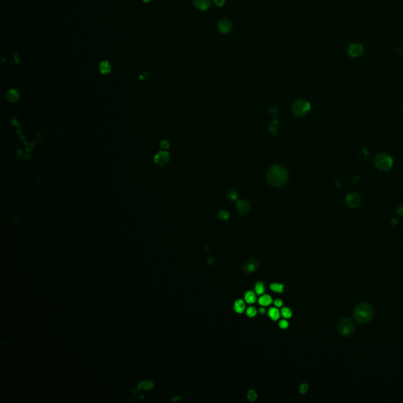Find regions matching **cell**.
<instances>
[{"instance_id": "52a82bcc", "label": "cell", "mask_w": 403, "mask_h": 403, "mask_svg": "<svg viewBox=\"0 0 403 403\" xmlns=\"http://www.w3.org/2000/svg\"><path fill=\"white\" fill-rule=\"evenodd\" d=\"M217 29L221 34H228L232 29V24L227 18L220 19L217 23Z\"/></svg>"}, {"instance_id": "484cf974", "label": "cell", "mask_w": 403, "mask_h": 403, "mask_svg": "<svg viewBox=\"0 0 403 403\" xmlns=\"http://www.w3.org/2000/svg\"><path fill=\"white\" fill-rule=\"evenodd\" d=\"M308 391V385L307 383H302L301 384L300 388H299V392L301 394H305V393L307 392Z\"/></svg>"}, {"instance_id": "ac0fdd59", "label": "cell", "mask_w": 403, "mask_h": 403, "mask_svg": "<svg viewBox=\"0 0 403 403\" xmlns=\"http://www.w3.org/2000/svg\"><path fill=\"white\" fill-rule=\"evenodd\" d=\"M270 289L272 291L276 292V293H282V292L284 291V287L283 284H278V283H273V284H272L270 285Z\"/></svg>"}, {"instance_id": "4fadbf2b", "label": "cell", "mask_w": 403, "mask_h": 403, "mask_svg": "<svg viewBox=\"0 0 403 403\" xmlns=\"http://www.w3.org/2000/svg\"><path fill=\"white\" fill-rule=\"evenodd\" d=\"M110 70H111V66H110V64L108 61H102L99 64V71L103 75H106V74H108L110 73Z\"/></svg>"}, {"instance_id": "ba28073f", "label": "cell", "mask_w": 403, "mask_h": 403, "mask_svg": "<svg viewBox=\"0 0 403 403\" xmlns=\"http://www.w3.org/2000/svg\"><path fill=\"white\" fill-rule=\"evenodd\" d=\"M154 162L157 166H161V167H162V166H165L168 162H169V153L166 152V151H164V150H162V151H159L157 154H156V155L154 156Z\"/></svg>"}, {"instance_id": "9c48e42d", "label": "cell", "mask_w": 403, "mask_h": 403, "mask_svg": "<svg viewBox=\"0 0 403 403\" xmlns=\"http://www.w3.org/2000/svg\"><path fill=\"white\" fill-rule=\"evenodd\" d=\"M361 198L357 193H350L346 198V203L351 208H355L360 205Z\"/></svg>"}, {"instance_id": "f1b7e54d", "label": "cell", "mask_w": 403, "mask_h": 403, "mask_svg": "<svg viewBox=\"0 0 403 403\" xmlns=\"http://www.w3.org/2000/svg\"><path fill=\"white\" fill-rule=\"evenodd\" d=\"M161 147H162V148H164V149H168V148H169V142H168V141H166V140H163V141H162V142H161Z\"/></svg>"}, {"instance_id": "e575fe53", "label": "cell", "mask_w": 403, "mask_h": 403, "mask_svg": "<svg viewBox=\"0 0 403 403\" xmlns=\"http://www.w3.org/2000/svg\"><path fill=\"white\" fill-rule=\"evenodd\" d=\"M150 1H152V0H143V2H144V3H148V2H150Z\"/></svg>"}, {"instance_id": "4dcf8cb0", "label": "cell", "mask_w": 403, "mask_h": 403, "mask_svg": "<svg viewBox=\"0 0 403 403\" xmlns=\"http://www.w3.org/2000/svg\"><path fill=\"white\" fill-rule=\"evenodd\" d=\"M214 262H215V259L213 257H209L208 259H207V264L208 265H213Z\"/></svg>"}, {"instance_id": "3957f363", "label": "cell", "mask_w": 403, "mask_h": 403, "mask_svg": "<svg viewBox=\"0 0 403 403\" xmlns=\"http://www.w3.org/2000/svg\"><path fill=\"white\" fill-rule=\"evenodd\" d=\"M355 325L350 318L343 317L339 321L337 325V331L339 335L343 338H348L354 334Z\"/></svg>"}, {"instance_id": "2e32d148", "label": "cell", "mask_w": 403, "mask_h": 403, "mask_svg": "<svg viewBox=\"0 0 403 403\" xmlns=\"http://www.w3.org/2000/svg\"><path fill=\"white\" fill-rule=\"evenodd\" d=\"M245 301H246L247 303L249 304H252V303H255V301H256V295H255V293L253 291H251V290H249L245 294L244 296Z\"/></svg>"}, {"instance_id": "7402d4cb", "label": "cell", "mask_w": 403, "mask_h": 403, "mask_svg": "<svg viewBox=\"0 0 403 403\" xmlns=\"http://www.w3.org/2000/svg\"><path fill=\"white\" fill-rule=\"evenodd\" d=\"M281 314H282V316L284 317V318H287V319H288V318H290V317H291L292 312H291V310H290V309H289V308L285 307V308H283V309H282Z\"/></svg>"}, {"instance_id": "836d02e7", "label": "cell", "mask_w": 403, "mask_h": 403, "mask_svg": "<svg viewBox=\"0 0 403 403\" xmlns=\"http://www.w3.org/2000/svg\"><path fill=\"white\" fill-rule=\"evenodd\" d=\"M259 312H260V313H262V314H263V313H265V308H263V307L260 308Z\"/></svg>"}, {"instance_id": "83f0119b", "label": "cell", "mask_w": 403, "mask_h": 403, "mask_svg": "<svg viewBox=\"0 0 403 403\" xmlns=\"http://www.w3.org/2000/svg\"><path fill=\"white\" fill-rule=\"evenodd\" d=\"M274 305L276 306V307H281L283 306V301L281 299H276L274 301Z\"/></svg>"}, {"instance_id": "1f68e13d", "label": "cell", "mask_w": 403, "mask_h": 403, "mask_svg": "<svg viewBox=\"0 0 403 403\" xmlns=\"http://www.w3.org/2000/svg\"><path fill=\"white\" fill-rule=\"evenodd\" d=\"M398 214H400V215L403 216V205L401 206H400L399 208H398Z\"/></svg>"}, {"instance_id": "8fae6325", "label": "cell", "mask_w": 403, "mask_h": 403, "mask_svg": "<svg viewBox=\"0 0 403 403\" xmlns=\"http://www.w3.org/2000/svg\"><path fill=\"white\" fill-rule=\"evenodd\" d=\"M193 4L199 11H206L211 7V0H192Z\"/></svg>"}, {"instance_id": "8992f818", "label": "cell", "mask_w": 403, "mask_h": 403, "mask_svg": "<svg viewBox=\"0 0 403 403\" xmlns=\"http://www.w3.org/2000/svg\"><path fill=\"white\" fill-rule=\"evenodd\" d=\"M259 261L257 258H250L246 260L243 265V272L246 274H251L256 272L259 268Z\"/></svg>"}, {"instance_id": "d6986e66", "label": "cell", "mask_w": 403, "mask_h": 403, "mask_svg": "<svg viewBox=\"0 0 403 403\" xmlns=\"http://www.w3.org/2000/svg\"><path fill=\"white\" fill-rule=\"evenodd\" d=\"M265 285L262 282H257L255 286V290L257 294H262L265 292Z\"/></svg>"}, {"instance_id": "277c9868", "label": "cell", "mask_w": 403, "mask_h": 403, "mask_svg": "<svg viewBox=\"0 0 403 403\" xmlns=\"http://www.w3.org/2000/svg\"><path fill=\"white\" fill-rule=\"evenodd\" d=\"M375 166L382 172H388L393 166V159L387 154H379L375 158Z\"/></svg>"}, {"instance_id": "ffe728a7", "label": "cell", "mask_w": 403, "mask_h": 403, "mask_svg": "<svg viewBox=\"0 0 403 403\" xmlns=\"http://www.w3.org/2000/svg\"><path fill=\"white\" fill-rule=\"evenodd\" d=\"M247 398L250 401H255L258 398V394L255 390H250L247 393Z\"/></svg>"}, {"instance_id": "cb8c5ba5", "label": "cell", "mask_w": 403, "mask_h": 403, "mask_svg": "<svg viewBox=\"0 0 403 403\" xmlns=\"http://www.w3.org/2000/svg\"><path fill=\"white\" fill-rule=\"evenodd\" d=\"M279 326H280V328L282 329H286V328H288L289 326V323L288 321L287 320H282L279 322Z\"/></svg>"}, {"instance_id": "5b68a950", "label": "cell", "mask_w": 403, "mask_h": 403, "mask_svg": "<svg viewBox=\"0 0 403 403\" xmlns=\"http://www.w3.org/2000/svg\"><path fill=\"white\" fill-rule=\"evenodd\" d=\"M291 110L294 115L302 117L306 115L310 110V104L307 101L299 99L295 101L291 106Z\"/></svg>"}, {"instance_id": "6da1fadb", "label": "cell", "mask_w": 403, "mask_h": 403, "mask_svg": "<svg viewBox=\"0 0 403 403\" xmlns=\"http://www.w3.org/2000/svg\"><path fill=\"white\" fill-rule=\"evenodd\" d=\"M287 176V171L285 168L281 166H273L268 169L266 179L271 186L280 187L285 184Z\"/></svg>"}, {"instance_id": "f546056e", "label": "cell", "mask_w": 403, "mask_h": 403, "mask_svg": "<svg viewBox=\"0 0 403 403\" xmlns=\"http://www.w3.org/2000/svg\"><path fill=\"white\" fill-rule=\"evenodd\" d=\"M269 113L272 117H276L277 114V109L276 108H271L269 110Z\"/></svg>"}, {"instance_id": "d6a6232c", "label": "cell", "mask_w": 403, "mask_h": 403, "mask_svg": "<svg viewBox=\"0 0 403 403\" xmlns=\"http://www.w3.org/2000/svg\"><path fill=\"white\" fill-rule=\"evenodd\" d=\"M147 76H148V74H147V72H145V73H143V74H142V75H140V79H144V78H147Z\"/></svg>"}, {"instance_id": "e0dca14e", "label": "cell", "mask_w": 403, "mask_h": 403, "mask_svg": "<svg viewBox=\"0 0 403 403\" xmlns=\"http://www.w3.org/2000/svg\"><path fill=\"white\" fill-rule=\"evenodd\" d=\"M268 316L269 317L271 318L272 320H273V321H277V320L280 318V313L279 309L277 308H271V309L268 310Z\"/></svg>"}, {"instance_id": "7c38bea8", "label": "cell", "mask_w": 403, "mask_h": 403, "mask_svg": "<svg viewBox=\"0 0 403 403\" xmlns=\"http://www.w3.org/2000/svg\"><path fill=\"white\" fill-rule=\"evenodd\" d=\"M7 98L11 103H15L20 99V94L15 89H11L7 91Z\"/></svg>"}, {"instance_id": "44dd1931", "label": "cell", "mask_w": 403, "mask_h": 403, "mask_svg": "<svg viewBox=\"0 0 403 403\" xmlns=\"http://www.w3.org/2000/svg\"><path fill=\"white\" fill-rule=\"evenodd\" d=\"M227 198H228V200H231V201H235L238 198L237 192L236 191H234V190H230V191H228Z\"/></svg>"}, {"instance_id": "9a60e30c", "label": "cell", "mask_w": 403, "mask_h": 403, "mask_svg": "<svg viewBox=\"0 0 403 403\" xmlns=\"http://www.w3.org/2000/svg\"><path fill=\"white\" fill-rule=\"evenodd\" d=\"M272 298L270 297L269 295H268V294H265V295L261 296V297L259 298V299H258L259 304L263 306H269V305L272 303Z\"/></svg>"}, {"instance_id": "4316f807", "label": "cell", "mask_w": 403, "mask_h": 403, "mask_svg": "<svg viewBox=\"0 0 403 403\" xmlns=\"http://www.w3.org/2000/svg\"><path fill=\"white\" fill-rule=\"evenodd\" d=\"M214 3L217 6V7H223L225 3V0H214Z\"/></svg>"}, {"instance_id": "5bb4252c", "label": "cell", "mask_w": 403, "mask_h": 403, "mask_svg": "<svg viewBox=\"0 0 403 403\" xmlns=\"http://www.w3.org/2000/svg\"><path fill=\"white\" fill-rule=\"evenodd\" d=\"M245 308H246V305H245V302L242 299H238V300H236L235 302L234 309L236 313H243V311L245 310Z\"/></svg>"}, {"instance_id": "603a6c76", "label": "cell", "mask_w": 403, "mask_h": 403, "mask_svg": "<svg viewBox=\"0 0 403 403\" xmlns=\"http://www.w3.org/2000/svg\"><path fill=\"white\" fill-rule=\"evenodd\" d=\"M246 315L250 317H254L257 315V310L255 307H249L246 309Z\"/></svg>"}, {"instance_id": "d4e9b609", "label": "cell", "mask_w": 403, "mask_h": 403, "mask_svg": "<svg viewBox=\"0 0 403 403\" xmlns=\"http://www.w3.org/2000/svg\"><path fill=\"white\" fill-rule=\"evenodd\" d=\"M218 216L221 220H227V219H228L229 217L228 213L224 211H224H223V210L222 211H220V212L218 214Z\"/></svg>"}, {"instance_id": "30bf717a", "label": "cell", "mask_w": 403, "mask_h": 403, "mask_svg": "<svg viewBox=\"0 0 403 403\" xmlns=\"http://www.w3.org/2000/svg\"><path fill=\"white\" fill-rule=\"evenodd\" d=\"M236 209L240 215H246L250 212V205L245 200H240L236 204Z\"/></svg>"}, {"instance_id": "7a4b0ae2", "label": "cell", "mask_w": 403, "mask_h": 403, "mask_svg": "<svg viewBox=\"0 0 403 403\" xmlns=\"http://www.w3.org/2000/svg\"><path fill=\"white\" fill-rule=\"evenodd\" d=\"M373 317L372 306L367 302L359 303L354 309V318L361 325L368 323Z\"/></svg>"}]
</instances>
